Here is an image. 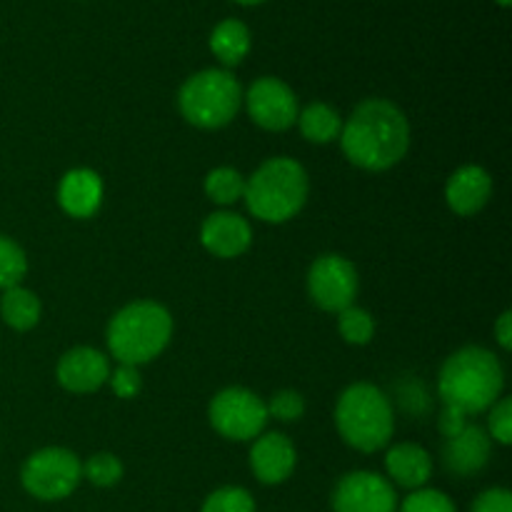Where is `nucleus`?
<instances>
[{"mask_svg":"<svg viewBox=\"0 0 512 512\" xmlns=\"http://www.w3.org/2000/svg\"><path fill=\"white\" fill-rule=\"evenodd\" d=\"M338 140L343 155L355 168L385 173L408 153L410 123L393 100L368 98L355 105Z\"/></svg>","mask_w":512,"mask_h":512,"instance_id":"f257e3e1","label":"nucleus"},{"mask_svg":"<svg viewBox=\"0 0 512 512\" xmlns=\"http://www.w3.org/2000/svg\"><path fill=\"white\" fill-rule=\"evenodd\" d=\"M505 370L495 353L483 345H465L443 363L438 375V395L443 405L463 415H478L503 398Z\"/></svg>","mask_w":512,"mask_h":512,"instance_id":"f03ea898","label":"nucleus"},{"mask_svg":"<svg viewBox=\"0 0 512 512\" xmlns=\"http://www.w3.org/2000/svg\"><path fill=\"white\" fill-rule=\"evenodd\" d=\"M173 338V315L155 300H135L110 318L105 340L120 365L150 363L168 348Z\"/></svg>","mask_w":512,"mask_h":512,"instance_id":"7ed1b4c3","label":"nucleus"},{"mask_svg":"<svg viewBox=\"0 0 512 512\" xmlns=\"http://www.w3.org/2000/svg\"><path fill=\"white\" fill-rule=\"evenodd\" d=\"M310 180L303 165L293 158H270L245 178L243 200L253 218L263 223H288L308 203Z\"/></svg>","mask_w":512,"mask_h":512,"instance_id":"20e7f679","label":"nucleus"},{"mask_svg":"<svg viewBox=\"0 0 512 512\" xmlns=\"http://www.w3.org/2000/svg\"><path fill=\"white\" fill-rule=\"evenodd\" d=\"M335 428L350 448L375 453L393 438V403L378 385H348L335 403Z\"/></svg>","mask_w":512,"mask_h":512,"instance_id":"39448f33","label":"nucleus"},{"mask_svg":"<svg viewBox=\"0 0 512 512\" xmlns=\"http://www.w3.org/2000/svg\"><path fill=\"white\" fill-rule=\"evenodd\" d=\"M243 105V88L233 73L208 68L190 75L178 93V108L190 125L200 130H220L233 123Z\"/></svg>","mask_w":512,"mask_h":512,"instance_id":"423d86ee","label":"nucleus"},{"mask_svg":"<svg viewBox=\"0 0 512 512\" xmlns=\"http://www.w3.org/2000/svg\"><path fill=\"white\" fill-rule=\"evenodd\" d=\"M83 480V463L65 448H43L30 455L20 470V483L33 498L55 503L78 488Z\"/></svg>","mask_w":512,"mask_h":512,"instance_id":"0eeeda50","label":"nucleus"},{"mask_svg":"<svg viewBox=\"0 0 512 512\" xmlns=\"http://www.w3.org/2000/svg\"><path fill=\"white\" fill-rule=\"evenodd\" d=\"M208 420L213 430L223 438L235 443H248L255 440L268 425V405L258 393L248 388H225L210 400Z\"/></svg>","mask_w":512,"mask_h":512,"instance_id":"6e6552de","label":"nucleus"},{"mask_svg":"<svg viewBox=\"0 0 512 512\" xmlns=\"http://www.w3.org/2000/svg\"><path fill=\"white\" fill-rule=\"evenodd\" d=\"M360 278L355 265L338 253H325L315 258L308 270V295L325 313H340V310L355 305Z\"/></svg>","mask_w":512,"mask_h":512,"instance_id":"1a4fd4ad","label":"nucleus"},{"mask_svg":"<svg viewBox=\"0 0 512 512\" xmlns=\"http://www.w3.org/2000/svg\"><path fill=\"white\" fill-rule=\"evenodd\" d=\"M245 108H248L250 120L258 128L270 130V133H283V130L293 128L298 120V98H295L293 88L283 83L273 75H263L255 80L243 95Z\"/></svg>","mask_w":512,"mask_h":512,"instance_id":"9d476101","label":"nucleus"},{"mask_svg":"<svg viewBox=\"0 0 512 512\" xmlns=\"http://www.w3.org/2000/svg\"><path fill=\"white\" fill-rule=\"evenodd\" d=\"M335 512H398V493L388 478L370 470L343 475L333 490Z\"/></svg>","mask_w":512,"mask_h":512,"instance_id":"9b49d317","label":"nucleus"},{"mask_svg":"<svg viewBox=\"0 0 512 512\" xmlns=\"http://www.w3.org/2000/svg\"><path fill=\"white\" fill-rule=\"evenodd\" d=\"M55 378H58L60 388L68 393H95L108 383L110 360L108 355L88 348V345L70 348L68 353L60 355L58 365H55Z\"/></svg>","mask_w":512,"mask_h":512,"instance_id":"f8f14e48","label":"nucleus"},{"mask_svg":"<svg viewBox=\"0 0 512 512\" xmlns=\"http://www.w3.org/2000/svg\"><path fill=\"white\" fill-rule=\"evenodd\" d=\"M298 450L283 433H260L250 448V470L263 485H280L293 475Z\"/></svg>","mask_w":512,"mask_h":512,"instance_id":"ddd939ff","label":"nucleus"},{"mask_svg":"<svg viewBox=\"0 0 512 512\" xmlns=\"http://www.w3.org/2000/svg\"><path fill=\"white\" fill-rule=\"evenodd\" d=\"M200 243L215 258H240L253 243V228L248 220L230 210L208 215L200 228Z\"/></svg>","mask_w":512,"mask_h":512,"instance_id":"4468645a","label":"nucleus"},{"mask_svg":"<svg viewBox=\"0 0 512 512\" xmlns=\"http://www.w3.org/2000/svg\"><path fill=\"white\" fill-rule=\"evenodd\" d=\"M493 195V178L480 165H463L445 183V203L455 215H478Z\"/></svg>","mask_w":512,"mask_h":512,"instance_id":"2eb2a0df","label":"nucleus"},{"mask_svg":"<svg viewBox=\"0 0 512 512\" xmlns=\"http://www.w3.org/2000/svg\"><path fill=\"white\" fill-rule=\"evenodd\" d=\"M490 453H493V440H490L488 430L468 423L463 433L445 440L443 460L450 473L468 478V475L480 473L488 465Z\"/></svg>","mask_w":512,"mask_h":512,"instance_id":"dca6fc26","label":"nucleus"},{"mask_svg":"<svg viewBox=\"0 0 512 512\" xmlns=\"http://www.w3.org/2000/svg\"><path fill=\"white\" fill-rule=\"evenodd\" d=\"M58 203L70 218H93L103 203V180L90 168H73L60 178Z\"/></svg>","mask_w":512,"mask_h":512,"instance_id":"f3484780","label":"nucleus"},{"mask_svg":"<svg viewBox=\"0 0 512 512\" xmlns=\"http://www.w3.org/2000/svg\"><path fill=\"white\" fill-rule=\"evenodd\" d=\"M385 470L390 480L405 490H420L433 475V458L415 443H398L385 455Z\"/></svg>","mask_w":512,"mask_h":512,"instance_id":"a211bd4d","label":"nucleus"},{"mask_svg":"<svg viewBox=\"0 0 512 512\" xmlns=\"http://www.w3.org/2000/svg\"><path fill=\"white\" fill-rule=\"evenodd\" d=\"M210 50L225 68H235L245 60L250 50V30L243 20L228 18L215 25L210 35Z\"/></svg>","mask_w":512,"mask_h":512,"instance_id":"6ab92c4d","label":"nucleus"},{"mask_svg":"<svg viewBox=\"0 0 512 512\" xmlns=\"http://www.w3.org/2000/svg\"><path fill=\"white\" fill-rule=\"evenodd\" d=\"M295 125L300 128L303 138L308 143L325 145L333 143L340 138V130H343V118H340L338 110L328 103H310L305 105L298 113Z\"/></svg>","mask_w":512,"mask_h":512,"instance_id":"aec40b11","label":"nucleus"},{"mask_svg":"<svg viewBox=\"0 0 512 512\" xmlns=\"http://www.w3.org/2000/svg\"><path fill=\"white\" fill-rule=\"evenodd\" d=\"M0 315H3L5 325H10L18 333H25V330H33L40 323L43 305H40L38 295L33 290L23 288V285H15V288L3 290Z\"/></svg>","mask_w":512,"mask_h":512,"instance_id":"412c9836","label":"nucleus"},{"mask_svg":"<svg viewBox=\"0 0 512 512\" xmlns=\"http://www.w3.org/2000/svg\"><path fill=\"white\" fill-rule=\"evenodd\" d=\"M245 193V178L235 168L220 165V168L210 170L205 175V195L218 205H233L243 198Z\"/></svg>","mask_w":512,"mask_h":512,"instance_id":"4be33fe9","label":"nucleus"},{"mask_svg":"<svg viewBox=\"0 0 512 512\" xmlns=\"http://www.w3.org/2000/svg\"><path fill=\"white\" fill-rule=\"evenodd\" d=\"M338 330L345 343L350 345H368L375 335V320L368 310L350 305V308L338 313Z\"/></svg>","mask_w":512,"mask_h":512,"instance_id":"5701e85b","label":"nucleus"},{"mask_svg":"<svg viewBox=\"0 0 512 512\" xmlns=\"http://www.w3.org/2000/svg\"><path fill=\"white\" fill-rule=\"evenodd\" d=\"M28 273V258L25 250L8 235H0V290L20 285Z\"/></svg>","mask_w":512,"mask_h":512,"instance_id":"b1692460","label":"nucleus"},{"mask_svg":"<svg viewBox=\"0 0 512 512\" xmlns=\"http://www.w3.org/2000/svg\"><path fill=\"white\" fill-rule=\"evenodd\" d=\"M83 478L95 488H113L123 480V463L113 453H98L83 463Z\"/></svg>","mask_w":512,"mask_h":512,"instance_id":"393cba45","label":"nucleus"},{"mask_svg":"<svg viewBox=\"0 0 512 512\" xmlns=\"http://www.w3.org/2000/svg\"><path fill=\"white\" fill-rule=\"evenodd\" d=\"M200 512H255V500L245 488L225 485L205 498Z\"/></svg>","mask_w":512,"mask_h":512,"instance_id":"a878e982","label":"nucleus"},{"mask_svg":"<svg viewBox=\"0 0 512 512\" xmlns=\"http://www.w3.org/2000/svg\"><path fill=\"white\" fill-rule=\"evenodd\" d=\"M265 405H268V418H275L278 423H298L305 415V398L293 388L278 390Z\"/></svg>","mask_w":512,"mask_h":512,"instance_id":"bb28decb","label":"nucleus"},{"mask_svg":"<svg viewBox=\"0 0 512 512\" xmlns=\"http://www.w3.org/2000/svg\"><path fill=\"white\" fill-rule=\"evenodd\" d=\"M398 512H458L455 503L445 493L433 488H420L413 490L408 498L403 500Z\"/></svg>","mask_w":512,"mask_h":512,"instance_id":"cd10ccee","label":"nucleus"},{"mask_svg":"<svg viewBox=\"0 0 512 512\" xmlns=\"http://www.w3.org/2000/svg\"><path fill=\"white\" fill-rule=\"evenodd\" d=\"M488 435L490 440H495V443L500 445L512 443V400L510 398H500L498 403L490 408Z\"/></svg>","mask_w":512,"mask_h":512,"instance_id":"c85d7f7f","label":"nucleus"},{"mask_svg":"<svg viewBox=\"0 0 512 512\" xmlns=\"http://www.w3.org/2000/svg\"><path fill=\"white\" fill-rule=\"evenodd\" d=\"M110 388L118 395L120 400H133L138 398L140 390H143V375L135 365H120L110 373Z\"/></svg>","mask_w":512,"mask_h":512,"instance_id":"c756f323","label":"nucleus"},{"mask_svg":"<svg viewBox=\"0 0 512 512\" xmlns=\"http://www.w3.org/2000/svg\"><path fill=\"white\" fill-rule=\"evenodd\" d=\"M470 512H512V495L505 488H490L475 498Z\"/></svg>","mask_w":512,"mask_h":512,"instance_id":"7c9ffc66","label":"nucleus"},{"mask_svg":"<svg viewBox=\"0 0 512 512\" xmlns=\"http://www.w3.org/2000/svg\"><path fill=\"white\" fill-rule=\"evenodd\" d=\"M465 425H468V415H463L460 410L448 408V405H445L443 413H440V418H438V428H440V433L445 435V440L455 438L458 433H463Z\"/></svg>","mask_w":512,"mask_h":512,"instance_id":"2f4dec72","label":"nucleus"},{"mask_svg":"<svg viewBox=\"0 0 512 512\" xmlns=\"http://www.w3.org/2000/svg\"><path fill=\"white\" fill-rule=\"evenodd\" d=\"M493 330H495V340H498L500 348L512 350V313L510 310H505V313L500 315Z\"/></svg>","mask_w":512,"mask_h":512,"instance_id":"473e14b6","label":"nucleus"},{"mask_svg":"<svg viewBox=\"0 0 512 512\" xmlns=\"http://www.w3.org/2000/svg\"><path fill=\"white\" fill-rule=\"evenodd\" d=\"M235 3H240V5H258V3H263V0H235Z\"/></svg>","mask_w":512,"mask_h":512,"instance_id":"72a5a7b5","label":"nucleus"},{"mask_svg":"<svg viewBox=\"0 0 512 512\" xmlns=\"http://www.w3.org/2000/svg\"><path fill=\"white\" fill-rule=\"evenodd\" d=\"M495 3H498V5H503V8H508V5H510V0H495Z\"/></svg>","mask_w":512,"mask_h":512,"instance_id":"f704fd0d","label":"nucleus"}]
</instances>
